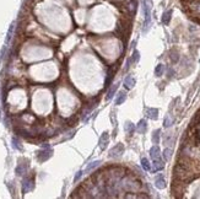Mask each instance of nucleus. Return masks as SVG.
<instances>
[{"instance_id":"23","label":"nucleus","mask_w":200,"mask_h":199,"mask_svg":"<svg viewBox=\"0 0 200 199\" xmlns=\"http://www.w3.org/2000/svg\"><path fill=\"white\" fill-rule=\"evenodd\" d=\"M172 149H165L163 150V159H165L166 161H168L171 158H172Z\"/></svg>"},{"instance_id":"5","label":"nucleus","mask_w":200,"mask_h":199,"mask_svg":"<svg viewBox=\"0 0 200 199\" xmlns=\"http://www.w3.org/2000/svg\"><path fill=\"white\" fill-rule=\"evenodd\" d=\"M108 143H109V135H108V133H107V132H104L100 137V141H98L100 149L101 150H104L107 148V145H108Z\"/></svg>"},{"instance_id":"9","label":"nucleus","mask_w":200,"mask_h":199,"mask_svg":"<svg viewBox=\"0 0 200 199\" xmlns=\"http://www.w3.org/2000/svg\"><path fill=\"white\" fill-rule=\"evenodd\" d=\"M27 167H28L27 162H26V164H22V162L20 161V164L17 165V167H16V170H15V172H16L17 176H23V175L27 172Z\"/></svg>"},{"instance_id":"13","label":"nucleus","mask_w":200,"mask_h":199,"mask_svg":"<svg viewBox=\"0 0 200 199\" xmlns=\"http://www.w3.org/2000/svg\"><path fill=\"white\" fill-rule=\"evenodd\" d=\"M15 23H16V22H12L11 25H10L9 30H8L6 38H5V43H6V44H9L10 41H11V38H12V35H14V31H15Z\"/></svg>"},{"instance_id":"6","label":"nucleus","mask_w":200,"mask_h":199,"mask_svg":"<svg viewBox=\"0 0 200 199\" xmlns=\"http://www.w3.org/2000/svg\"><path fill=\"white\" fill-rule=\"evenodd\" d=\"M150 156H151V159L153 161L161 159V150H160V148H158L157 145H153L152 148L150 149Z\"/></svg>"},{"instance_id":"2","label":"nucleus","mask_w":200,"mask_h":199,"mask_svg":"<svg viewBox=\"0 0 200 199\" xmlns=\"http://www.w3.org/2000/svg\"><path fill=\"white\" fill-rule=\"evenodd\" d=\"M52 155H53V150L50 148H42V150L37 153V159L39 162H44L52 158Z\"/></svg>"},{"instance_id":"3","label":"nucleus","mask_w":200,"mask_h":199,"mask_svg":"<svg viewBox=\"0 0 200 199\" xmlns=\"http://www.w3.org/2000/svg\"><path fill=\"white\" fill-rule=\"evenodd\" d=\"M123 154H124V145L122 143L117 144L114 148H112L109 150V158H112V159H119Z\"/></svg>"},{"instance_id":"20","label":"nucleus","mask_w":200,"mask_h":199,"mask_svg":"<svg viewBox=\"0 0 200 199\" xmlns=\"http://www.w3.org/2000/svg\"><path fill=\"white\" fill-rule=\"evenodd\" d=\"M141 166H142V169L145 171H151V164H150V161H148L146 158L141 159Z\"/></svg>"},{"instance_id":"22","label":"nucleus","mask_w":200,"mask_h":199,"mask_svg":"<svg viewBox=\"0 0 200 199\" xmlns=\"http://www.w3.org/2000/svg\"><path fill=\"white\" fill-rule=\"evenodd\" d=\"M163 71H165V65H163V64H158L155 68V75L156 76H162L163 75Z\"/></svg>"},{"instance_id":"21","label":"nucleus","mask_w":200,"mask_h":199,"mask_svg":"<svg viewBox=\"0 0 200 199\" xmlns=\"http://www.w3.org/2000/svg\"><path fill=\"white\" fill-rule=\"evenodd\" d=\"M117 88H118V84H114V85L112 86V87L109 88V90H108V92H107V100L113 98L114 93H115V91H117Z\"/></svg>"},{"instance_id":"10","label":"nucleus","mask_w":200,"mask_h":199,"mask_svg":"<svg viewBox=\"0 0 200 199\" xmlns=\"http://www.w3.org/2000/svg\"><path fill=\"white\" fill-rule=\"evenodd\" d=\"M124 86H125V88H128V90H131V88L135 86V79L133 76L128 75L124 79Z\"/></svg>"},{"instance_id":"27","label":"nucleus","mask_w":200,"mask_h":199,"mask_svg":"<svg viewBox=\"0 0 200 199\" xmlns=\"http://www.w3.org/2000/svg\"><path fill=\"white\" fill-rule=\"evenodd\" d=\"M171 60L173 63H177L179 60V54L177 53V52H172V53H171Z\"/></svg>"},{"instance_id":"8","label":"nucleus","mask_w":200,"mask_h":199,"mask_svg":"<svg viewBox=\"0 0 200 199\" xmlns=\"http://www.w3.org/2000/svg\"><path fill=\"white\" fill-rule=\"evenodd\" d=\"M155 186H156V188H158V189H163V188H166V181H165V178H163L162 175H157L156 176Z\"/></svg>"},{"instance_id":"17","label":"nucleus","mask_w":200,"mask_h":199,"mask_svg":"<svg viewBox=\"0 0 200 199\" xmlns=\"http://www.w3.org/2000/svg\"><path fill=\"white\" fill-rule=\"evenodd\" d=\"M124 130L125 132L129 134V135H131L133 133H134V130H135V125H134V123L133 122H130V120H128V122L125 123V125H124Z\"/></svg>"},{"instance_id":"26","label":"nucleus","mask_w":200,"mask_h":199,"mask_svg":"<svg viewBox=\"0 0 200 199\" xmlns=\"http://www.w3.org/2000/svg\"><path fill=\"white\" fill-rule=\"evenodd\" d=\"M112 79H113V74H112V73H108V75H107V79L104 81V87H108L109 86Z\"/></svg>"},{"instance_id":"14","label":"nucleus","mask_w":200,"mask_h":199,"mask_svg":"<svg viewBox=\"0 0 200 199\" xmlns=\"http://www.w3.org/2000/svg\"><path fill=\"white\" fill-rule=\"evenodd\" d=\"M101 165V161L100 160H96V161H92V162H90L89 165H87V167L85 169V173H89V172H91L92 170H95V169H97Z\"/></svg>"},{"instance_id":"24","label":"nucleus","mask_w":200,"mask_h":199,"mask_svg":"<svg viewBox=\"0 0 200 199\" xmlns=\"http://www.w3.org/2000/svg\"><path fill=\"white\" fill-rule=\"evenodd\" d=\"M172 124H173V119L167 114V116L165 117V120H163V125H165L166 128H170Z\"/></svg>"},{"instance_id":"31","label":"nucleus","mask_w":200,"mask_h":199,"mask_svg":"<svg viewBox=\"0 0 200 199\" xmlns=\"http://www.w3.org/2000/svg\"><path fill=\"white\" fill-rule=\"evenodd\" d=\"M0 119H1V114H0Z\"/></svg>"},{"instance_id":"19","label":"nucleus","mask_w":200,"mask_h":199,"mask_svg":"<svg viewBox=\"0 0 200 199\" xmlns=\"http://www.w3.org/2000/svg\"><path fill=\"white\" fill-rule=\"evenodd\" d=\"M160 134H161V130L160 129H156L155 132L152 133V143L153 144H158L160 143Z\"/></svg>"},{"instance_id":"28","label":"nucleus","mask_w":200,"mask_h":199,"mask_svg":"<svg viewBox=\"0 0 200 199\" xmlns=\"http://www.w3.org/2000/svg\"><path fill=\"white\" fill-rule=\"evenodd\" d=\"M5 53H6V46H4V47H3V49L0 50V61H1V59L5 57Z\"/></svg>"},{"instance_id":"25","label":"nucleus","mask_w":200,"mask_h":199,"mask_svg":"<svg viewBox=\"0 0 200 199\" xmlns=\"http://www.w3.org/2000/svg\"><path fill=\"white\" fill-rule=\"evenodd\" d=\"M130 59H131V61L137 63V61L140 60V53H139L137 50H134V52H133V57H131Z\"/></svg>"},{"instance_id":"18","label":"nucleus","mask_w":200,"mask_h":199,"mask_svg":"<svg viewBox=\"0 0 200 199\" xmlns=\"http://www.w3.org/2000/svg\"><path fill=\"white\" fill-rule=\"evenodd\" d=\"M11 143H12V148L14 149H16V150H20L21 151L22 150V145H21V141H20L16 137H14L12 139H11Z\"/></svg>"},{"instance_id":"1","label":"nucleus","mask_w":200,"mask_h":199,"mask_svg":"<svg viewBox=\"0 0 200 199\" xmlns=\"http://www.w3.org/2000/svg\"><path fill=\"white\" fill-rule=\"evenodd\" d=\"M151 6H152L151 0H142V10H144V15H145V22H144V27H142L144 33H146L151 26Z\"/></svg>"},{"instance_id":"29","label":"nucleus","mask_w":200,"mask_h":199,"mask_svg":"<svg viewBox=\"0 0 200 199\" xmlns=\"http://www.w3.org/2000/svg\"><path fill=\"white\" fill-rule=\"evenodd\" d=\"M82 173H84L82 171H79L78 173H76V176L74 177V182H78V181H79V180L81 178V176H82Z\"/></svg>"},{"instance_id":"4","label":"nucleus","mask_w":200,"mask_h":199,"mask_svg":"<svg viewBox=\"0 0 200 199\" xmlns=\"http://www.w3.org/2000/svg\"><path fill=\"white\" fill-rule=\"evenodd\" d=\"M33 188H34L33 177H26V178H23V181H22V193L23 194L33 191Z\"/></svg>"},{"instance_id":"30","label":"nucleus","mask_w":200,"mask_h":199,"mask_svg":"<svg viewBox=\"0 0 200 199\" xmlns=\"http://www.w3.org/2000/svg\"><path fill=\"white\" fill-rule=\"evenodd\" d=\"M112 122H113V125L115 127V125H117V120H115V113L114 112H112Z\"/></svg>"},{"instance_id":"12","label":"nucleus","mask_w":200,"mask_h":199,"mask_svg":"<svg viewBox=\"0 0 200 199\" xmlns=\"http://www.w3.org/2000/svg\"><path fill=\"white\" fill-rule=\"evenodd\" d=\"M163 167H165V162H163L161 159L155 160V161H153V169H152V172L161 171V170H163Z\"/></svg>"},{"instance_id":"7","label":"nucleus","mask_w":200,"mask_h":199,"mask_svg":"<svg viewBox=\"0 0 200 199\" xmlns=\"http://www.w3.org/2000/svg\"><path fill=\"white\" fill-rule=\"evenodd\" d=\"M145 114L148 119H152V120H156L158 118V109L157 108H146Z\"/></svg>"},{"instance_id":"15","label":"nucleus","mask_w":200,"mask_h":199,"mask_svg":"<svg viewBox=\"0 0 200 199\" xmlns=\"http://www.w3.org/2000/svg\"><path fill=\"white\" fill-rule=\"evenodd\" d=\"M172 10H167V11H165L163 12V15H162V23L163 25H168L170 23V21H171V19H172Z\"/></svg>"},{"instance_id":"11","label":"nucleus","mask_w":200,"mask_h":199,"mask_svg":"<svg viewBox=\"0 0 200 199\" xmlns=\"http://www.w3.org/2000/svg\"><path fill=\"white\" fill-rule=\"evenodd\" d=\"M136 130H137V133H140V134H144L147 130V123H146V120L145 119H141L139 123H137V125H136V128H135Z\"/></svg>"},{"instance_id":"16","label":"nucleus","mask_w":200,"mask_h":199,"mask_svg":"<svg viewBox=\"0 0 200 199\" xmlns=\"http://www.w3.org/2000/svg\"><path fill=\"white\" fill-rule=\"evenodd\" d=\"M125 100H126V93L124 91H120L119 93H118L117 98H115V104H117V106H119V104L124 103Z\"/></svg>"}]
</instances>
